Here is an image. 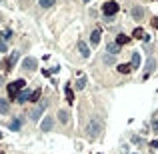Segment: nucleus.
Wrapping results in <instances>:
<instances>
[{
  "label": "nucleus",
  "instance_id": "f257e3e1",
  "mask_svg": "<svg viewBox=\"0 0 158 154\" xmlns=\"http://www.w3.org/2000/svg\"><path fill=\"white\" fill-rule=\"evenodd\" d=\"M100 132H102V120L100 118H92L88 122V126H86V136L90 140H94V138H98Z\"/></svg>",
  "mask_w": 158,
  "mask_h": 154
},
{
  "label": "nucleus",
  "instance_id": "f03ea898",
  "mask_svg": "<svg viewBox=\"0 0 158 154\" xmlns=\"http://www.w3.org/2000/svg\"><path fill=\"white\" fill-rule=\"evenodd\" d=\"M24 86H26L24 80H16V82H12V84H8V96H10V98H16L20 90H24Z\"/></svg>",
  "mask_w": 158,
  "mask_h": 154
},
{
  "label": "nucleus",
  "instance_id": "7ed1b4c3",
  "mask_svg": "<svg viewBox=\"0 0 158 154\" xmlns=\"http://www.w3.org/2000/svg\"><path fill=\"white\" fill-rule=\"evenodd\" d=\"M118 2H114V0H110V2H106L104 6H102V12H104V16L106 18H112L114 14L118 12Z\"/></svg>",
  "mask_w": 158,
  "mask_h": 154
},
{
  "label": "nucleus",
  "instance_id": "20e7f679",
  "mask_svg": "<svg viewBox=\"0 0 158 154\" xmlns=\"http://www.w3.org/2000/svg\"><path fill=\"white\" fill-rule=\"evenodd\" d=\"M36 66H38V62H36V58H24L22 60V68L26 70V72H32V70H36Z\"/></svg>",
  "mask_w": 158,
  "mask_h": 154
},
{
  "label": "nucleus",
  "instance_id": "39448f33",
  "mask_svg": "<svg viewBox=\"0 0 158 154\" xmlns=\"http://www.w3.org/2000/svg\"><path fill=\"white\" fill-rule=\"evenodd\" d=\"M46 106H48L46 102H40V104H38V108H34V110H32V114H30V118H32V120H38L40 116H42V112L46 110Z\"/></svg>",
  "mask_w": 158,
  "mask_h": 154
},
{
  "label": "nucleus",
  "instance_id": "423d86ee",
  "mask_svg": "<svg viewBox=\"0 0 158 154\" xmlns=\"http://www.w3.org/2000/svg\"><path fill=\"white\" fill-rule=\"evenodd\" d=\"M118 52H120V46L116 42H110V44L106 46V56H108V54H110V56H116Z\"/></svg>",
  "mask_w": 158,
  "mask_h": 154
},
{
  "label": "nucleus",
  "instance_id": "0eeeda50",
  "mask_svg": "<svg viewBox=\"0 0 158 154\" xmlns=\"http://www.w3.org/2000/svg\"><path fill=\"white\" fill-rule=\"evenodd\" d=\"M54 126V118H50V116H46L44 120H42V124H40V128L44 130V132H48V130H52Z\"/></svg>",
  "mask_w": 158,
  "mask_h": 154
},
{
  "label": "nucleus",
  "instance_id": "6e6552de",
  "mask_svg": "<svg viewBox=\"0 0 158 154\" xmlns=\"http://www.w3.org/2000/svg\"><path fill=\"white\" fill-rule=\"evenodd\" d=\"M16 100H18L20 104L28 102V100H30V92H28V90H20V92H18V96H16Z\"/></svg>",
  "mask_w": 158,
  "mask_h": 154
},
{
  "label": "nucleus",
  "instance_id": "1a4fd4ad",
  "mask_svg": "<svg viewBox=\"0 0 158 154\" xmlns=\"http://www.w3.org/2000/svg\"><path fill=\"white\" fill-rule=\"evenodd\" d=\"M76 46H78L80 54H82L84 58H86V56H90V48L86 46V44H84V42H82V40H78V42H76Z\"/></svg>",
  "mask_w": 158,
  "mask_h": 154
},
{
  "label": "nucleus",
  "instance_id": "9d476101",
  "mask_svg": "<svg viewBox=\"0 0 158 154\" xmlns=\"http://www.w3.org/2000/svg\"><path fill=\"white\" fill-rule=\"evenodd\" d=\"M154 66H156V58H148V62H146V66H144V76H148L154 70Z\"/></svg>",
  "mask_w": 158,
  "mask_h": 154
},
{
  "label": "nucleus",
  "instance_id": "9b49d317",
  "mask_svg": "<svg viewBox=\"0 0 158 154\" xmlns=\"http://www.w3.org/2000/svg\"><path fill=\"white\" fill-rule=\"evenodd\" d=\"M128 42H130V38H128L124 32L116 36V44H118V46H124V44H128Z\"/></svg>",
  "mask_w": 158,
  "mask_h": 154
},
{
  "label": "nucleus",
  "instance_id": "f8f14e48",
  "mask_svg": "<svg viewBox=\"0 0 158 154\" xmlns=\"http://www.w3.org/2000/svg\"><path fill=\"white\" fill-rule=\"evenodd\" d=\"M8 110H10V102L0 98V114H8Z\"/></svg>",
  "mask_w": 158,
  "mask_h": 154
},
{
  "label": "nucleus",
  "instance_id": "ddd939ff",
  "mask_svg": "<svg viewBox=\"0 0 158 154\" xmlns=\"http://www.w3.org/2000/svg\"><path fill=\"white\" fill-rule=\"evenodd\" d=\"M130 68H140V54L138 52H132V62Z\"/></svg>",
  "mask_w": 158,
  "mask_h": 154
},
{
  "label": "nucleus",
  "instance_id": "4468645a",
  "mask_svg": "<svg viewBox=\"0 0 158 154\" xmlns=\"http://www.w3.org/2000/svg\"><path fill=\"white\" fill-rule=\"evenodd\" d=\"M90 42H92V46H96L100 42V28H96V30H92V36H90Z\"/></svg>",
  "mask_w": 158,
  "mask_h": 154
},
{
  "label": "nucleus",
  "instance_id": "2eb2a0df",
  "mask_svg": "<svg viewBox=\"0 0 158 154\" xmlns=\"http://www.w3.org/2000/svg\"><path fill=\"white\" fill-rule=\"evenodd\" d=\"M22 118H16V120H12L10 122V124H8V128H10V130H20V126H22Z\"/></svg>",
  "mask_w": 158,
  "mask_h": 154
},
{
  "label": "nucleus",
  "instance_id": "dca6fc26",
  "mask_svg": "<svg viewBox=\"0 0 158 154\" xmlns=\"http://www.w3.org/2000/svg\"><path fill=\"white\" fill-rule=\"evenodd\" d=\"M64 94H66V100L70 102V104H74V92H72V88L66 86V88H64Z\"/></svg>",
  "mask_w": 158,
  "mask_h": 154
},
{
  "label": "nucleus",
  "instance_id": "f3484780",
  "mask_svg": "<svg viewBox=\"0 0 158 154\" xmlns=\"http://www.w3.org/2000/svg\"><path fill=\"white\" fill-rule=\"evenodd\" d=\"M16 60H18V52H12L10 56H8V62H6V64H8V68H12L14 64H16Z\"/></svg>",
  "mask_w": 158,
  "mask_h": 154
},
{
  "label": "nucleus",
  "instance_id": "a211bd4d",
  "mask_svg": "<svg viewBox=\"0 0 158 154\" xmlns=\"http://www.w3.org/2000/svg\"><path fill=\"white\" fill-rule=\"evenodd\" d=\"M118 72H120V74H130V72H132L130 64H120V66H118Z\"/></svg>",
  "mask_w": 158,
  "mask_h": 154
},
{
  "label": "nucleus",
  "instance_id": "6ab92c4d",
  "mask_svg": "<svg viewBox=\"0 0 158 154\" xmlns=\"http://www.w3.org/2000/svg\"><path fill=\"white\" fill-rule=\"evenodd\" d=\"M58 116H60V120L64 122V124H66L68 120H70V114H68V110H60V112H58Z\"/></svg>",
  "mask_w": 158,
  "mask_h": 154
},
{
  "label": "nucleus",
  "instance_id": "aec40b11",
  "mask_svg": "<svg viewBox=\"0 0 158 154\" xmlns=\"http://www.w3.org/2000/svg\"><path fill=\"white\" fill-rule=\"evenodd\" d=\"M40 96H42V90H34V92L30 94V102H38Z\"/></svg>",
  "mask_w": 158,
  "mask_h": 154
},
{
  "label": "nucleus",
  "instance_id": "412c9836",
  "mask_svg": "<svg viewBox=\"0 0 158 154\" xmlns=\"http://www.w3.org/2000/svg\"><path fill=\"white\" fill-rule=\"evenodd\" d=\"M86 86V76H80L78 80H76V90H82Z\"/></svg>",
  "mask_w": 158,
  "mask_h": 154
},
{
  "label": "nucleus",
  "instance_id": "4be33fe9",
  "mask_svg": "<svg viewBox=\"0 0 158 154\" xmlns=\"http://www.w3.org/2000/svg\"><path fill=\"white\" fill-rule=\"evenodd\" d=\"M54 2H56V0H40V6L42 8H50V6H54Z\"/></svg>",
  "mask_w": 158,
  "mask_h": 154
},
{
  "label": "nucleus",
  "instance_id": "5701e85b",
  "mask_svg": "<svg viewBox=\"0 0 158 154\" xmlns=\"http://www.w3.org/2000/svg\"><path fill=\"white\" fill-rule=\"evenodd\" d=\"M142 36H144V30H142V28H134V38H142Z\"/></svg>",
  "mask_w": 158,
  "mask_h": 154
},
{
  "label": "nucleus",
  "instance_id": "b1692460",
  "mask_svg": "<svg viewBox=\"0 0 158 154\" xmlns=\"http://www.w3.org/2000/svg\"><path fill=\"white\" fill-rule=\"evenodd\" d=\"M134 18H142V8H134Z\"/></svg>",
  "mask_w": 158,
  "mask_h": 154
},
{
  "label": "nucleus",
  "instance_id": "393cba45",
  "mask_svg": "<svg viewBox=\"0 0 158 154\" xmlns=\"http://www.w3.org/2000/svg\"><path fill=\"white\" fill-rule=\"evenodd\" d=\"M6 50H8V44L4 40H0V52H6Z\"/></svg>",
  "mask_w": 158,
  "mask_h": 154
},
{
  "label": "nucleus",
  "instance_id": "a878e982",
  "mask_svg": "<svg viewBox=\"0 0 158 154\" xmlns=\"http://www.w3.org/2000/svg\"><path fill=\"white\" fill-rule=\"evenodd\" d=\"M152 130L158 134V120H152Z\"/></svg>",
  "mask_w": 158,
  "mask_h": 154
},
{
  "label": "nucleus",
  "instance_id": "bb28decb",
  "mask_svg": "<svg viewBox=\"0 0 158 154\" xmlns=\"http://www.w3.org/2000/svg\"><path fill=\"white\" fill-rule=\"evenodd\" d=\"M150 148H152V150H158V140H152L150 142Z\"/></svg>",
  "mask_w": 158,
  "mask_h": 154
},
{
  "label": "nucleus",
  "instance_id": "cd10ccee",
  "mask_svg": "<svg viewBox=\"0 0 158 154\" xmlns=\"http://www.w3.org/2000/svg\"><path fill=\"white\" fill-rule=\"evenodd\" d=\"M4 38H6V40H8V38H12V30H6V32H4Z\"/></svg>",
  "mask_w": 158,
  "mask_h": 154
},
{
  "label": "nucleus",
  "instance_id": "c85d7f7f",
  "mask_svg": "<svg viewBox=\"0 0 158 154\" xmlns=\"http://www.w3.org/2000/svg\"><path fill=\"white\" fill-rule=\"evenodd\" d=\"M112 60H114V56H104V62H106V64H110Z\"/></svg>",
  "mask_w": 158,
  "mask_h": 154
},
{
  "label": "nucleus",
  "instance_id": "c756f323",
  "mask_svg": "<svg viewBox=\"0 0 158 154\" xmlns=\"http://www.w3.org/2000/svg\"><path fill=\"white\" fill-rule=\"evenodd\" d=\"M152 26H154V28H158V18H154V20H152Z\"/></svg>",
  "mask_w": 158,
  "mask_h": 154
},
{
  "label": "nucleus",
  "instance_id": "7c9ffc66",
  "mask_svg": "<svg viewBox=\"0 0 158 154\" xmlns=\"http://www.w3.org/2000/svg\"><path fill=\"white\" fill-rule=\"evenodd\" d=\"M2 82H4V78H2V76H0V84H2Z\"/></svg>",
  "mask_w": 158,
  "mask_h": 154
},
{
  "label": "nucleus",
  "instance_id": "2f4dec72",
  "mask_svg": "<svg viewBox=\"0 0 158 154\" xmlns=\"http://www.w3.org/2000/svg\"><path fill=\"white\" fill-rule=\"evenodd\" d=\"M0 20H2V14H0Z\"/></svg>",
  "mask_w": 158,
  "mask_h": 154
},
{
  "label": "nucleus",
  "instance_id": "473e14b6",
  "mask_svg": "<svg viewBox=\"0 0 158 154\" xmlns=\"http://www.w3.org/2000/svg\"><path fill=\"white\" fill-rule=\"evenodd\" d=\"M2 2H4V0H0V4H2Z\"/></svg>",
  "mask_w": 158,
  "mask_h": 154
},
{
  "label": "nucleus",
  "instance_id": "72a5a7b5",
  "mask_svg": "<svg viewBox=\"0 0 158 154\" xmlns=\"http://www.w3.org/2000/svg\"><path fill=\"white\" fill-rule=\"evenodd\" d=\"M0 138H2V132H0Z\"/></svg>",
  "mask_w": 158,
  "mask_h": 154
}]
</instances>
